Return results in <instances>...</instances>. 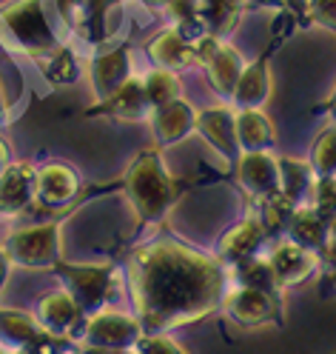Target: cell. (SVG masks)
Returning a JSON list of instances; mask_svg holds the SVG:
<instances>
[{"instance_id":"46","label":"cell","mask_w":336,"mask_h":354,"mask_svg":"<svg viewBox=\"0 0 336 354\" xmlns=\"http://www.w3.org/2000/svg\"><path fill=\"white\" fill-rule=\"evenodd\" d=\"M0 354H12V351H6V348H0Z\"/></svg>"},{"instance_id":"9","label":"cell","mask_w":336,"mask_h":354,"mask_svg":"<svg viewBox=\"0 0 336 354\" xmlns=\"http://www.w3.org/2000/svg\"><path fill=\"white\" fill-rule=\"evenodd\" d=\"M222 308H226V315L242 328H259V326L282 328L285 326L282 300L271 297L268 292H259V289H245V286L228 289L226 300H222Z\"/></svg>"},{"instance_id":"35","label":"cell","mask_w":336,"mask_h":354,"mask_svg":"<svg viewBox=\"0 0 336 354\" xmlns=\"http://www.w3.org/2000/svg\"><path fill=\"white\" fill-rule=\"evenodd\" d=\"M134 354H186L180 343H174L168 335H143L131 348Z\"/></svg>"},{"instance_id":"16","label":"cell","mask_w":336,"mask_h":354,"mask_svg":"<svg viewBox=\"0 0 336 354\" xmlns=\"http://www.w3.org/2000/svg\"><path fill=\"white\" fill-rule=\"evenodd\" d=\"M131 43L120 40L117 46H97L92 57V83H95V95L97 100H106L108 95H115L117 88L131 77Z\"/></svg>"},{"instance_id":"38","label":"cell","mask_w":336,"mask_h":354,"mask_svg":"<svg viewBox=\"0 0 336 354\" xmlns=\"http://www.w3.org/2000/svg\"><path fill=\"white\" fill-rule=\"evenodd\" d=\"M248 9H274V12H288L285 0H245Z\"/></svg>"},{"instance_id":"34","label":"cell","mask_w":336,"mask_h":354,"mask_svg":"<svg viewBox=\"0 0 336 354\" xmlns=\"http://www.w3.org/2000/svg\"><path fill=\"white\" fill-rule=\"evenodd\" d=\"M322 26L336 35V0H305V29Z\"/></svg>"},{"instance_id":"24","label":"cell","mask_w":336,"mask_h":354,"mask_svg":"<svg viewBox=\"0 0 336 354\" xmlns=\"http://www.w3.org/2000/svg\"><path fill=\"white\" fill-rule=\"evenodd\" d=\"M197 9L206 35L226 40L239 26V20L248 12V3L245 0H197Z\"/></svg>"},{"instance_id":"32","label":"cell","mask_w":336,"mask_h":354,"mask_svg":"<svg viewBox=\"0 0 336 354\" xmlns=\"http://www.w3.org/2000/svg\"><path fill=\"white\" fill-rule=\"evenodd\" d=\"M55 12L60 17L63 29L69 35H77L88 40V12H86V0H52Z\"/></svg>"},{"instance_id":"12","label":"cell","mask_w":336,"mask_h":354,"mask_svg":"<svg viewBox=\"0 0 336 354\" xmlns=\"http://www.w3.org/2000/svg\"><path fill=\"white\" fill-rule=\"evenodd\" d=\"M268 243H271V237H268L262 220L257 214H245L239 223H234L226 234L219 237L214 257L226 266V269H231V266H237L242 260H251L257 254H265Z\"/></svg>"},{"instance_id":"11","label":"cell","mask_w":336,"mask_h":354,"mask_svg":"<svg viewBox=\"0 0 336 354\" xmlns=\"http://www.w3.org/2000/svg\"><path fill=\"white\" fill-rule=\"evenodd\" d=\"M234 180L254 203L279 194V166L271 151H245L234 163Z\"/></svg>"},{"instance_id":"43","label":"cell","mask_w":336,"mask_h":354,"mask_svg":"<svg viewBox=\"0 0 336 354\" xmlns=\"http://www.w3.org/2000/svg\"><path fill=\"white\" fill-rule=\"evenodd\" d=\"M9 106H6V97H3V88H0V120H9Z\"/></svg>"},{"instance_id":"8","label":"cell","mask_w":336,"mask_h":354,"mask_svg":"<svg viewBox=\"0 0 336 354\" xmlns=\"http://www.w3.org/2000/svg\"><path fill=\"white\" fill-rule=\"evenodd\" d=\"M140 337H143V326L134 315L103 308V312L86 317L80 346L97 351H131Z\"/></svg>"},{"instance_id":"5","label":"cell","mask_w":336,"mask_h":354,"mask_svg":"<svg viewBox=\"0 0 336 354\" xmlns=\"http://www.w3.org/2000/svg\"><path fill=\"white\" fill-rule=\"evenodd\" d=\"M117 189H123L120 180L115 186L86 192L83 180H80V171L66 160H49L34 171V206L57 209L66 214H72L83 201H92V197L100 192H117Z\"/></svg>"},{"instance_id":"26","label":"cell","mask_w":336,"mask_h":354,"mask_svg":"<svg viewBox=\"0 0 336 354\" xmlns=\"http://www.w3.org/2000/svg\"><path fill=\"white\" fill-rule=\"evenodd\" d=\"M228 272V289H237V286H245V289H259V292H268L271 297L282 300V292L277 289V280H274V272L268 266V257L265 254H257L251 260H242L237 266H231Z\"/></svg>"},{"instance_id":"14","label":"cell","mask_w":336,"mask_h":354,"mask_svg":"<svg viewBox=\"0 0 336 354\" xmlns=\"http://www.w3.org/2000/svg\"><path fill=\"white\" fill-rule=\"evenodd\" d=\"M34 317L43 326V331H49L52 337H63L69 343H80V337H83L86 315H83V308L75 303V297L66 289L40 297Z\"/></svg>"},{"instance_id":"13","label":"cell","mask_w":336,"mask_h":354,"mask_svg":"<svg viewBox=\"0 0 336 354\" xmlns=\"http://www.w3.org/2000/svg\"><path fill=\"white\" fill-rule=\"evenodd\" d=\"M194 135L203 138L219 158L226 163H231V169H234L242 149H239V140H237V112H234L231 103L206 109V112H197Z\"/></svg>"},{"instance_id":"20","label":"cell","mask_w":336,"mask_h":354,"mask_svg":"<svg viewBox=\"0 0 336 354\" xmlns=\"http://www.w3.org/2000/svg\"><path fill=\"white\" fill-rule=\"evenodd\" d=\"M34 163L12 160L0 171V214H17L34 203Z\"/></svg>"},{"instance_id":"1","label":"cell","mask_w":336,"mask_h":354,"mask_svg":"<svg viewBox=\"0 0 336 354\" xmlns=\"http://www.w3.org/2000/svg\"><path fill=\"white\" fill-rule=\"evenodd\" d=\"M120 272L143 335H168L206 320L219 312L228 292L226 266L171 232L131 243L120 257Z\"/></svg>"},{"instance_id":"4","label":"cell","mask_w":336,"mask_h":354,"mask_svg":"<svg viewBox=\"0 0 336 354\" xmlns=\"http://www.w3.org/2000/svg\"><path fill=\"white\" fill-rule=\"evenodd\" d=\"M63 289L75 297V303L83 308L86 317H92L103 308H108L111 297H115L120 269L115 263H72V260H57L49 269Z\"/></svg>"},{"instance_id":"21","label":"cell","mask_w":336,"mask_h":354,"mask_svg":"<svg viewBox=\"0 0 336 354\" xmlns=\"http://www.w3.org/2000/svg\"><path fill=\"white\" fill-rule=\"evenodd\" d=\"M49 331H43L34 315L20 312V308L0 306V348L6 351H23L40 340H46Z\"/></svg>"},{"instance_id":"10","label":"cell","mask_w":336,"mask_h":354,"mask_svg":"<svg viewBox=\"0 0 336 354\" xmlns=\"http://www.w3.org/2000/svg\"><path fill=\"white\" fill-rule=\"evenodd\" d=\"M265 257H268V266H271V272H274L277 289L282 295L288 289H294V286L305 283L317 272H322V254L310 252V249L299 246V243L288 240V237L271 243V252H268Z\"/></svg>"},{"instance_id":"3","label":"cell","mask_w":336,"mask_h":354,"mask_svg":"<svg viewBox=\"0 0 336 354\" xmlns=\"http://www.w3.org/2000/svg\"><path fill=\"white\" fill-rule=\"evenodd\" d=\"M0 37L12 52L26 55L37 66L46 60L63 40L52 26L46 0H6L0 3Z\"/></svg>"},{"instance_id":"22","label":"cell","mask_w":336,"mask_h":354,"mask_svg":"<svg viewBox=\"0 0 336 354\" xmlns=\"http://www.w3.org/2000/svg\"><path fill=\"white\" fill-rule=\"evenodd\" d=\"M285 237L299 243V246L310 249L322 254L325 246H328V217L319 214L310 203H302L290 212L288 217V229H285Z\"/></svg>"},{"instance_id":"30","label":"cell","mask_w":336,"mask_h":354,"mask_svg":"<svg viewBox=\"0 0 336 354\" xmlns=\"http://www.w3.org/2000/svg\"><path fill=\"white\" fill-rule=\"evenodd\" d=\"M308 163L317 177H336V126H328L322 135L313 140Z\"/></svg>"},{"instance_id":"42","label":"cell","mask_w":336,"mask_h":354,"mask_svg":"<svg viewBox=\"0 0 336 354\" xmlns=\"http://www.w3.org/2000/svg\"><path fill=\"white\" fill-rule=\"evenodd\" d=\"M328 243H336V214L328 220Z\"/></svg>"},{"instance_id":"6","label":"cell","mask_w":336,"mask_h":354,"mask_svg":"<svg viewBox=\"0 0 336 354\" xmlns=\"http://www.w3.org/2000/svg\"><path fill=\"white\" fill-rule=\"evenodd\" d=\"M299 29L297 20L290 12H279L277 24H274V35H271V43L251 60L245 63V69L239 75V83L234 88V97H231V106L234 109H262L271 97V75H268V63L274 60V55L282 49V43L288 40V35Z\"/></svg>"},{"instance_id":"39","label":"cell","mask_w":336,"mask_h":354,"mask_svg":"<svg viewBox=\"0 0 336 354\" xmlns=\"http://www.w3.org/2000/svg\"><path fill=\"white\" fill-rule=\"evenodd\" d=\"M9 274H12V260L6 257L3 246H0V295H3V289H6V280H9Z\"/></svg>"},{"instance_id":"33","label":"cell","mask_w":336,"mask_h":354,"mask_svg":"<svg viewBox=\"0 0 336 354\" xmlns=\"http://www.w3.org/2000/svg\"><path fill=\"white\" fill-rule=\"evenodd\" d=\"M308 203L330 220L336 214V177H317V183H313V189H310Z\"/></svg>"},{"instance_id":"18","label":"cell","mask_w":336,"mask_h":354,"mask_svg":"<svg viewBox=\"0 0 336 354\" xmlns=\"http://www.w3.org/2000/svg\"><path fill=\"white\" fill-rule=\"evenodd\" d=\"M203 69H206V77H208V86L214 88V95L222 97L226 103H231L234 88L239 83V75L245 69L242 55L231 46L228 40H214V46L203 57Z\"/></svg>"},{"instance_id":"31","label":"cell","mask_w":336,"mask_h":354,"mask_svg":"<svg viewBox=\"0 0 336 354\" xmlns=\"http://www.w3.org/2000/svg\"><path fill=\"white\" fill-rule=\"evenodd\" d=\"M166 15L174 29H180L186 37L191 40H199L206 35L203 29V20H199V9H197V0H171V3L166 6Z\"/></svg>"},{"instance_id":"15","label":"cell","mask_w":336,"mask_h":354,"mask_svg":"<svg viewBox=\"0 0 336 354\" xmlns=\"http://www.w3.org/2000/svg\"><path fill=\"white\" fill-rule=\"evenodd\" d=\"M146 55L154 66L168 72H188L194 66H199V49H197V40L186 37L180 29L166 26L160 29L154 37H148L146 43Z\"/></svg>"},{"instance_id":"19","label":"cell","mask_w":336,"mask_h":354,"mask_svg":"<svg viewBox=\"0 0 336 354\" xmlns=\"http://www.w3.org/2000/svg\"><path fill=\"white\" fill-rule=\"evenodd\" d=\"M148 120H151V131H154L157 146L166 149V146H174V143L186 140L188 135H194L197 109L183 97H174L163 106L151 109Z\"/></svg>"},{"instance_id":"41","label":"cell","mask_w":336,"mask_h":354,"mask_svg":"<svg viewBox=\"0 0 336 354\" xmlns=\"http://www.w3.org/2000/svg\"><path fill=\"white\" fill-rule=\"evenodd\" d=\"M140 3H143L151 15H157V12H166V6L171 3V0H140Z\"/></svg>"},{"instance_id":"27","label":"cell","mask_w":336,"mask_h":354,"mask_svg":"<svg viewBox=\"0 0 336 354\" xmlns=\"http://www.w3.org/2000/svg\"><path fill=\"white\" fill-rule=\"evenodd\" d=\"M40 72L46 77L49 86H72L80 77V63L75 57V52L66 46H57L46 60L40 63Z\"/></svg>"},{"instance_id":"45","label":"cell","mask_w":336,"mask_h":354,"mask_svg":"<svg viewBox=\"0 0 336 354\" xmlns=\"http://www.w3.org/2000/svg\"><path fill=\"white\" fill-rule=\"evenodd\" d=\"M60 354H80V351H75V348H69V351H60Z\"/></svg>"},{"instance_id":"28","label":"cell","mask_w":336,"mask_h":354,"mask_svg":"<svg viewBox=\"0 0 336 354\" xmlns=\"http://www.w3.org/2000/svg\"><path fill=\"white\" fill-rule=\"evenodd\" d=\"M143 88H146V97H148V106L157 109L174 97H180V77L177 72H168V69H160L154 66L143 75Z\"/></svg>"},{"instance_id":"36","label":"cell","mask_w":336,"mask_h":354,"mask_svg":"<svg viewBox=\"0 0 336 354\" xmlns=\"http://www.w3.org/2000/svg\"><path fill=\"white\" fill-rule=\"evenodd\" d=\"M313 115H328V118L336 123V88L330 92V97H328V100H322V103L313 106Z\"/></svg>"},{"instance_id":"25","label":"cell","mask_w":336,"mask_h":354,"mask_svg":"<svg viewBox=\"0 0 336 354\" xmlns=\"http://www.w3.org/2000/svg\"><path fill=\"white\" fill-rule=\"evenodd\" d=\"M277 166H279V194L290 206H302L308 203L310 189L317 183V174H313L308 160H297V158H285L277 154Z\"/></svg>"},{"instance_id":"17","label":"cell","mask_w":336,"mask_h":354,"mask_svg":"<svg viewBox=\"0 0 336 354\" xmlns=\"http://www.w3.org/2000/svg\"><path fill=\"white\" fill-rule=\"evenodd\" d=\"M151 106L143 88V77L131 75L115 95H108L106 100H97L92 109H86L83 118H115V120H128V123H140L148 120Z\"/></svg>"},{"instance_id":"7","label":"cell","mask_w":336,"mask_h":354,"mask_svg":"<svg viewBox=\"0 0 336 354\" xmlns=\"http://www.w3.org/2000/svg\"><path fill=\"white\" fill-rule=\"evenodd\" d=\"M69 214H57L52 220H43L34 226H23L9 232L3 252L12 260V266H23V269H43L49 272L60 260V229Z\"/></svg>"},{"instance_id":"29","label":"cell","mask_w":336,"mask_h":354,"mask_svg":"<svg viewBox=\"0 0 336 354\" xmlns=\"http://www.w3.org/2000/svg\"><path fill=\"white\" fill-rule=\"evenodd\" d=\"M88 12V43L97 49L108 40V20L111 15L123 12V0H86Z\"/></svg>"},{"instance_id":"37","label":"cell","mask_w":336,"mask_h":354,"mask_svg":"<svg viewBox=\"0 0 336 354\" xmlns=\"http://www.w3.org/2000/svg\"><path fill=\"white\" fill-rule=\"evenodd\" d=\"M285 9L294 15V20H297V26L299 29H305V0H285Z\"/></svg>"},{"instance_id":"23","label":"cell","mask_w":336,"mask_h":354,"mask_svg":"<svg viewBox=\"0 0 336 354\" xmlns=\"http://www.w3.org/2000/svg\"><path fill=\"white\" fill-rule=\"evenodd\" d=\"M237 112V140L245 151H271L277 146V129L262 109H234Z\"/></svg>"},{"instance_id":"2","label":"cell","mask_w":336,"mask_h":354,"mask_svg":"<svg viewBox=\"0 0 336 354\" xmlns=\"http://www.w3.org/2000/svg\"><path fill=\"white\" fill-rule=\"evenodd\" d=\"M120 186V192H126L134 206V214H137V234L148 226L163 223L183 194V183L171 177L160 146L143 149L123 171Z\"/></svg>"},{"instance_id":"44","label":"cell","mask_w":336,"mask_h":354,"mask_svg":"<svg viewBox=\"0 0 336 354\" xmlns=\"http://www.w3.org/2000/svg\"><path fill=\"white\" fill-rule=\"evenodd\" d=\"M97 351V348H95ZM97 354H134V351H97Z\"/></svg>"},{"instance_id":"40","label":"cell","mask_w":336,"mask_h":354,"mask_svg":"<svg viewBox=\"0 0 336 354\" xmlns=\"http://www.w3.org/2000/svg\"><path fill=\"white\" fill-rule=\"evenodd\" d=\"M9 163H12V149H9V143L3 138H0V171H3Z\"/></svg>"}]
</instances>
